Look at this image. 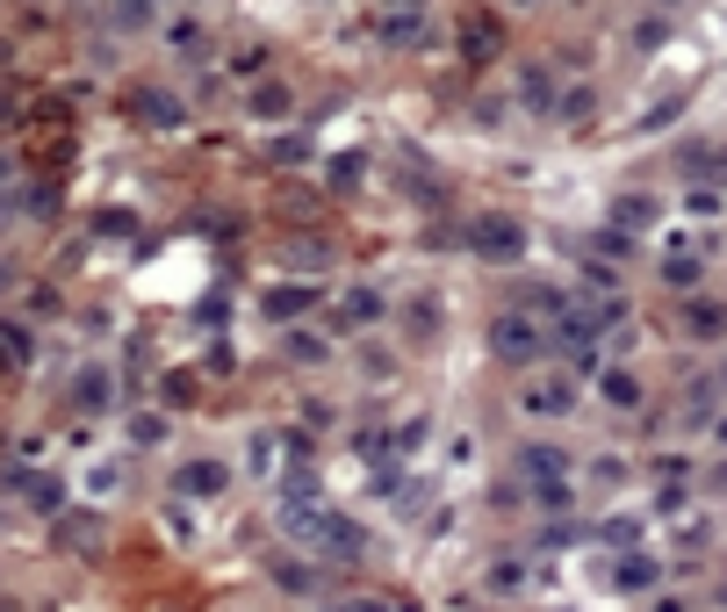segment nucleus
Segmentation results:
<instances>
[{"instance_id": "6ab92c4d", "label": "nucleus", "mask_w": 727, "mask_h": 612, "mask_svg": "<svg viewBox=\"0 0 727 612\" xmlns=\"http://www.w3.org/2000/svg\"><path fill=\"white\" fill-rule=\"evenodd\" d=\"M382 36H389V44H411V36H418V15H411V8H403V15H389V22H382Z\"/></svg>"}, {"instance_id": "0eeeda50", "label": "nucleus", "mask_w": 727, "mask_h": 612, "mask_svg": "<svg viewBox=\"0 0 727 612\" xmlns=\"http://www.w3.org/2000/svg\"><path fill=\"white\" fill-rule=\"evenodd\" d=\"M375 317H382V296H375V289H347V303H339V325H347V332H367Z\"/></svg>"}, {"instance_id": "393cba45", "label": "nucleus", "mask_w": 727, "mask_h": 612, "mask_svg": "<svg viewBox=\"0 0 727 612\" xmlns=\"http://www.w3.org/2000/svg\"><path fill=\"white\" fill-rule=\"evenodd\" d=\"M720 439H727V419H720Z\"/></svg>"}, {"instance_id": "20e7f679", "label": "nucleus", "mask_w": 727, "mask_h": 612, "mask_svg": "<svg viewBox=\"0 0 727 612\" xmlns=\"http://www.w3.org/2000/svg\"><path fill=\"white\" fill-rule=\"evenodd\" d=\"M72 403H80V411H108V403H116V375H108L102 361L80 367V375H72Z\"/></svg>"}, {"instance_id": "4468645a", "label": "nucleus", "mask_w": 727, "mask_h": 612, "mask_svg": "<svg viewBox=\"0 0 727 612\" xmlns=\"http://www.w3.org/2000/svg\"><path fill=\"white\" fill-rule=\"evenodd\" d=\"M325 353H331V346H325L317 332H289V361H295V367H317Z\"/></svg>"}, {"instance_id": "aec40b11", "label": "nucleus", "mask_w": 727, "mask_h": 612, "mask_svg": "<svg viewBox=\"0 0 727 612\" xmlns=\"http://www.w3.org/2000/svg\"><path fill=\"white\" fill-rule=\"evenodd\" d=\"M130 439H138V447H159V439H166V419H159V411H152V419H138V425H130Z\"/></svg>"}, {"instance_id": "1a4fd4ad", "label": "nucleus", "mask_w": 727, "mask_h": 612, "mask_svg": "<svg viewBox=\"0 0 727 612\" xmlns=\"http://www.w3.org/2000/svg\"><path fill=\"white\" fill-rule=\"evenodd\" d=\"M598 397L620 403V411H634V403H641V382L626 375V367H606V375H598Z\"/></svg>"}, {"instance_id": "7ed1b4c3", "label": "nucleus", "mask_w": 727, "mask_h": 612, "mask_svg": "<svg viewBox=\"0 0 727 612\" xmlns=\"http://www.w3.org/2000/svg\"><path fill=\"white\" fill-rule=\"evenodd\" d=\"M224 483H231L224 461H180V475H174L180 497H224Z\"/></svg>"}, {"instance_id": "f3484780", "label": "nucleus", "mask_w": 727, "mask_h": 612, "mask_svg": "<svg viewBox=\"0 0 727 612\" xmlns=\"http://www.w3.org/2000/svg\"><path fill=\"white\" fill-rule=\"evenodd\" d=\"M662 281H670V289H692V281H699V260H692V252H677V260H662Z\"/></svg>"}, {"instance_id": "9b49d317", "label": "nucleus", "mask_w": 727, "mask_h": 612, "mask_svg": "<svg viewBox=\"0 0 727 612\" xmlns=\"http://www.w3.org/2000/svg\"><path fill=\"white\" fill-rule=\"evenodd\" d=\"M684 325H692L699 339H720V332H727V310H720V303H692V310H684Z\"/></svg>"}, {"instance_id": "a211bd4d", "label": "nucleus", "mask_w": 727, "mask_h": 612, "mask_svg": "<svg viewBox=\"0 0 727 612\" xmlns=\"http://www.w3.org/2000/svg\"><path fill=\"white\" fill-rule=\"evenodd\" d=\"M612 216H620L626 231H641V224H648V195H626V202H620V210H612Z\"/></svg>"}, {"instance_id": "b1692460", "label": "nucleus", "mask_w": 727, "mask_h": 612, "mask_svg": "<svg viewBox=\"0 0 727 612\" xmlns=\"http://www.w3.org/2000/svg\"><path fill=\"white\" fill-rule=\"evenodd\" d=\"M720 389H727V367H720Z\"/></svg>"}, {"instance_id": "2eb2a0df", "label": "nucleus", "mask_w": 727, "mask_h": 612, "mask_svg": "<svg viewBox=\"0 0 727 612\" xmlns=\"http://www.w3.org/2000/svg\"><path fill=\"white\" fill-rule=\"evenodd\" d=\"M620 584H626V591H648V584H656V562H648V555H620Z\"/></svg>"}, {"instance_id": "4be33fe9", "label": "nucleus", "mask_w": 727, "mask_h": 612, "mask_svg": "<svg viewBox=\"0 0 727 612\" xmlns=\"http://www.w3.org/2000/svg\"><path fill=\"white\" fill-rule=\"evenodd\" d=\"M347 612H397V605H382V598H353Z\"/></svg>"}, {"instance_id": "423d86ee", "label": "nucleus", "mask_w": 727, "mask_h": 612, "mask_svg": "<svg viewBox=\"0 0 727 612\" xmlns=\"http://www.w3.org/2000/svg\"><path fill=\"white\" fill-rule=\"evenodd\" d=\"M519 475L526 483H562V475H570V455H562V447H519Z\"/></svg>"}, {"instance_id": "ddd939ff", "label": "nucleus", "mask_w": 727, "mask_h": 612, "mask_svg": "<svg viewBox=\"0 0 727 612\" xmlns=\"http://www.w3.org/2000/svg\"><path fill=\"white\" fill-rule=\"evenodd\" d=\"M253 116H289V87H281V80H267V87H253Z\"/></svg>"}, {"instance_id": "6e6552de", "label": "nucleus", "mask_w": 727, "mask_h": 612, "mask_svg": "<svg viewBox=\"0 0 727 612\" xmlns=\"http://www.w3.org/2000/svg\"><path fill=\"white\" fill-rule=\"evenodd\" d=\"M310 303H317V289H295V281H289V289H267V317H274V325H289V317H303V310H310Z\"/></svg>"}, {"instance_id": "9d476101", "label": "nucleus", "mask_w": 727, "mask_h": 612, "mask_svg": "<svg viewBox=\"0 0 727 612\" xmlns=\"http://www.w3.org/2000/svg\"><path fill=\"white\" fill-rule=\"evenodd\" d=\"M403 325H411V339H433L439 332V303L433 296H411V303H403Z\"/></svg>"}, {"instance_id": "dca6fc26", "label": "nucleus", "mask_w": 727, "mask_h": 612, "mask_svg": "<svg viewBox=\"0 0 727 612\" xmlns=\"http://www.w3.org/2000/svg\"><path fill=\"white\" fill-rule=\"evenodd\" d=\"M22 497H30L36 511H58V475H36V483H22Z\"/></svg>"}, {"instance_id": "39448f33", "label": "nucleus", "mask_w": 727, "mask_h": 612, "mask_svg": "<svg viewBox=\"0 0 727 612\" xmlns=\"http://www.w3.org/2000/svg\"><path fill=\"white\" fill-rule=\"evenodd\" d=\"M526 411H533V419H562V411H570L576 403V382H562V375H554V382H526Z\"/></svg>"}, {"instance_id": "f257e3e1", "label": "nucleus", "mask_w": 727, "mask_h": 612, "mask_svg": "<svg viewBox=\"0 0 727 612\" xmlns=\"http://www.w3.org/2000/svg\"><path fill=\"white\" fill-rule=\"evenodd\" d=\"M490 353H497L504 367H526L548 353V325H540L533 310H497L490 317Z\"/></svg>"}, {"instance_id": "5701e85b", "label": "nucleus", "mask_w": 727, "mask_h": 612, "mask_svg": "<svg viewBox=\"0 0 727 612\" xmlns=\"http://www.w3.org/2000/svg\"><path fill=\"white\" fill-rule=\"evenodd\" d=\"M0 180H8V158H0Z\"/></svg>"}, {"instance_id": "f03ea898", "label": "nucleus", "mask_w": 727, "mask_h": 612, "mask_svg": "<svg viewBox=\"0 0 727 612\" xmlns=\"http://www.w3.org/2000/svg\"><path fill=\"white\" fill-rule=\"evenodd\" d=\"M468 252H476V260H519L526 231L512 224V216H476V224H468Z\"/></svg>"}, {"instance_id": "f8f14e48", "label": "nucleus", "mask_w": 727, "mask_h": 612, "mask_svg": "<svg viewBox=\"0 0 727 612\" xmlns=\"http://www.w3.org/2000/svg\"><path fill=\"white\" fill-rule=\"evenodd\" d=\"M138 116H144V122H159V130H174V122H180V102H174V94H144Z\"/></svg>"}, {"instance_id": "412c9836", "label": "nucleus", "mask_w": 727, "mask_h": 612, "mask_svg": "<svg viewBox=\"0 0 727 612\" xmlns=\"http://www.w3.org/2000/svg\"><path fill=\"white\" fill-rule=\"evenodd\" d=\"M174 44H180V51H195V44H202V22L180 15V22H174Z\"/></svg>"}]
</instances>
